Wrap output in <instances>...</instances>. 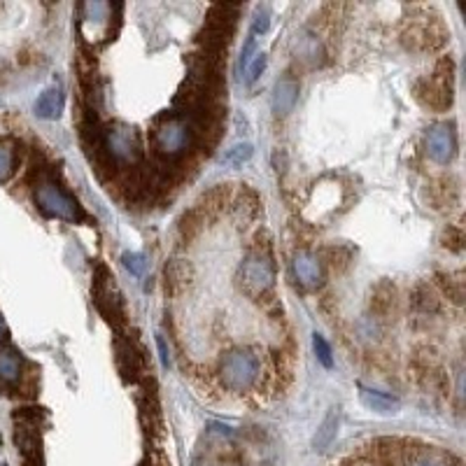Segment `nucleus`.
Masks as SVG:
<instances>
[{"mask_svg": "<svg viewBox=\"0 0 466 466\" xmlns=\"http://www.w3.org/2000/svg\"><path fill=\"white\" fill-rule=\"evenodd\" d=\"M194 145L196 140L192 128L177 112L175 115H163L152 131V147L166 161H180Z\"/></svg>", "mask_w": 466, "mask_h": 466, "instance_id": "nucleus-1", "label": "nucleus"}, {"mask_svg": "<svg viewBox=\"0 0 466 466\" xmlns=\"http://www.w3.org/2000/svg\"><path fill=\"white\" fill-rule=\"evenodd\" d=\"M219 383L227 392L245 394L259 380L262 364L252 350H231L219 361Z\"/></svg>", "mask_w": 466, "mask_h": 466, "instance_id": "nucleus-2", "label": "nucleus"}, {"mask_svg": "<svg viewBox=\"0 0 466 466\" xmlns=\"http://www.w3.org/2000/svg\"><path fill=\"white\" fill-rule=\"evenodd\" d=\"M452 73L455 66L450 58H441L436 66L434 75L429 77H420V80L413 84V96L429 110L443 112L450 108L452 103Z\"/></svg>", "mask_w": 466, "mask_h": 466, "instance_id": "nucleus-3", "label": "nucleus"}, {"mask_svg": "<svg viewBox=\"0 0 466 466\" xmlns=\"http://www.w3.org/2000/svg\"><path fill=\"white\" fill-rule=\"evenodd\" d=\"M238 287L245 291L249 299H266L271 294L273 284H275V266L271 262V257L257 249V252H249L243 264L238 269Z\"/></svg>", "mask_w": 466, "mask_h": 466, "instance_id": "nucleus-4", "label": "nucleus"}, {"mask_svg": "<svg viewBox=\"0 0 466 466\" xmlns=\"http://www.w3.org/2000/svg\"><path fill=\"white\" fill-rule=\"evenodd\" d=\"M36 203L45 214H49V217H56V219H63V222H77V219L84 217L80 203H77L71 194L63 192V189L49 177L40 180V182H38Z\"/></svg>", "mask_w": 466, "mask_h": 466, "instance_id": "nucleus-5", "label": "nucleus"}, {"mask_svg": "<svg viewBox=\"0 0 466 466\" xmlns=\"http://www.w3.org/2000/svg\"><path fill=\"white\" fill-rule=\"evenodd\" d=\"M103 147L115 166L135 168L143 161V150L135 133L126 126H110L103 131Z\"/></svg>", "mask_w": 466, "mask_h": 466, "instance_id": "nucleus-6", "label": "nucleus"}, {"mask_svg": "<svg viewBox=\"0 0 466 466\" xmlns=\"http://www.w3.org/2000/svg\"><path fill=\"white\" fill-rule=\"evenodd\" d=\"M401 40H403V45L413 51H436L445 45L447 31L443 29V24L438 19H425V21L410 24L408 29L403 31Z\"/></svg>", "mask_w": 466, "mask_h": 466, "instance_id": "nucleus-7", "label": "nucleus"}, {"mask_svg": "<svg viewBox=\"0 0 466 466\" xmlns=\"http://www.w3.org/2000/svg\"><path fill=\"white\" fill-rule=\"evenodd\" d=\"M93 301H96L100 313L108 317V322L112 324L124 322L122 299H119L115 282H112V275L108 273L105 266H98L96 269V278H93Z\"/></svg>", "mask_w": 466, "mask_h": 466, "instance_id": "nucleus-8", "label": "nucleus"}, {"mask_svg": "<svg viewBox=\"0 0 466 466\" xmlns=\"http://www.w3.org/2000/svg\"><path fill=\"white\" fill-rule=\"evenodd\" d=\"M455 152H457V140H455L452 126L436 124L427 133V154H429V159L436 161V163H447V161H452Z\"/></svg>", "mask_w": 466, "mask_h": 466, "instance_id": "nucleus-9", "label": "nucleus"}, {"mask_svg": "<svg viewBox=\"0 0 466 466\" xmlns=\"http://www.w3.org/2000/svg\"><path fill=\"white\" fill-rule=\"evenodd\" d=\"M291 269H294V278L299 280V284L306 289H317L324 282L322 262L313 252H306V249L296 252L294 262H291Z\"/></svg>", "mask_w": 466, "mask_h": 466, "instance_id": "nucleus-10", "label": "nucleus"}, {"mask_svg": "<svg viewBox=\"0 0 466 466\" xmlns=\"http://www.w3.org/2000/svg\"><path fill=\"white\" fill-rule=\"evenodd\" d=\"M399 466H460V462H457L450 452L422 445V447H413V450L405 452L403 462Z\"/></svg>", "mask_w": 466, "mask_h": 466, "instance_id": "nucleus-11", "label": "nucleus"}, {"mask_svg": "<svg viewBox=\"0 0 466 466\" xmlns=\"http://www.w3.org/2000/svg\"><path fill=\"white\" fill-rule=\"evenodd\" d=\"M299 100V80L294 77H280L273 86V112L278 117H287Z\"/></svg>", "mask_w": 466, "mask_h": 466, "instance_id": "nucleus-12", "label": "nucleus"}, {"mask_svg": "<svg viewBox=\"0 0 466 466\" xmlns=\"http://www.w3.org/2000/svg\"><path fill=\"white\" fill-rule=\"evenodd\" d=\"M359 399L368 410L380 413V415H394V413L401 408L396 396L380 392V390H371V387H364V385H359Z\"/></svg>", "mask_w": 466, "mask_h": 466, "instance_id": "nucleus-13", "label": "nucleus"}, {"mask_svg": "<svg viewBox=\"0 0 466 466\" xmlns=\"http://www.w3.org/2000/svg\"><path fill=\"white\" fill-rule=\"evenodd\" d=\"M115 352H117V364H119V371H122V376L126 378V380L135 383L138 376H140V371H143L140 355H138V352L133 350V345L124 338H117Z\"/></svg>", "mask_w": 466, "mask_h": 466, "instance_id": "nucleus-14", "label": "nucleus"}, {"mask_svg": "<svg viewBox=\"0 0 466 466\" xmlns=\"http://www.w3.org/2000/svg\"><path fill=\"white\" fill-rule=\"evenodd\" d=\"M16 445H19L21 455L33 464H40V434L36 431V425H26V422H19L16 427Z\"/></svg>", "mask_w": 466, "mask_h": 466, "instance_id": "nucleus-15", "label": "nucleus"}, {"mask_svg": "<svg viewBox=\"0 0 466 466\" xmlns=\"http://www.w3.org/2000/svg\"><path fill=\"white\" fill-rule=\"evenodd\" d=\"M63 112V91L58 86H49L36 100V115L40 119H58Z\"/></svg>", "mask_w": 466, "mask_h": 466, "instance_id": "nucleus-16", "label": "nucleus"}, {"mask_svg": "<svg viewBox=\"0 0 466 466\" xmlns=\"http://www.w3.org/2000/svg\"><path fill=\"white\" fill-rule=\"evenodd\" d=\"M427 201L431 203V208L436 210H445V208H452L457 203V187L452 185V180H436L431 182L427 189Z\"/></svg>", "mask_w": 466, "mask_h": 466, "instance_id": "nucleus-17", "label": "nucleus"}, {"mask_svg": "<svg viewBox=\"0 0 466 466\" xmlns=\"http://www.w3.org/2000/svg\"><path fill=\"white\" fill-rule=\"evenodd\" d=\"M396 306V289L390 280L378 282L373 291H371V313L378 317H387Z\"/></svg>", "mask_w": 466, "mask_h": 466, "instance_id": "nucleus-18", "label": "nucleus"}, {"mask_svg": "<svg viewBox=\"0 0 466 466\" xmlns=\"http://www.w3.org/2000/svg\"><path fill=\"white\" fill-rule=\"evenodd\" d=\"M192 278H194L192 266L182 262V259H172V262L166 266V289L175 291V294L187 289L189 284H192Z\"/></svg>", "mask_w": 466, "mask_h": 466, "instance_id": "nucleus-19", "label": "nucleus"}, {"mask_svg": "<svg viewBox=\"0 0 466 466\" xmlns=\"http://www.w3.org/2000/svg\"><path fill=\"white\" fill-rule=\"evenodd\" d=\"M21 378V357L12 348H0V383L14 385Z\"/></svg>", "mask_w": 466, "mask_h": 466, "instance_id": "nucleus-20", "label": "nucleus"}, {"mask_svg": "<svg viewBox=\"0 0 466 466\" xmlns=\"http://www.w3.org/2000/svg\"><path fill=\"white\" fill-rule=\"evenodd\" d=\"M336 431H338V408H331L329 415L322 420V425L317 427L315 436H313V450L324 452L326 447L331 445L336 438Z\"/></svg>", "mask_w": 466, "mask_h": 466, "instance_id": "nucleus-21", "label": "nucleus"}, {"mask_svg": "<svg viewBox=\"0 0 466 466\" xmlns=\"http://www.w3.org/2000/svg\"><path fill=\"white\" fill-rule=\"evenodd\" d=\"M410 301L418 310H422V313H436L438 310V296L427 282H420L418 287L413 289Z\"/></svg>", "mask_w": 466, "mask_h": 466, "instance_id": "nucleus-22", "label": "nucleus"}, {"mask_svg": "<svg viewBox=\"0 0 466 466\" xmlns=\"http://www.w3.org/2000/svg\"><path fill=\"white\" fill-rule=\"evenodd\" d=\"M438 284L443 287L445 296L450 299L452 304H457V306L464 304V280H462V275L441 273V275H438Z\"/></svg>", "mask_w": 466, "mask_h": 466, "instance_id": "nucleus-23", "label": "nucleus"}, {"mask_svg": "<svg viewBox=\"0 0 466 466\" xmlns=\"http://www.w3.org/2000/svg\"><path fill=\"white\" fill-rule=\"evenodd\" d=\"M324 259H326V262H329L331 269L343 271V269H348L350 262H352V249H350V247H345V245L326 247V249H324Z\"/></svg>", "mask_w": 466, "mask_h": 466, "instance_id": "nucleus-24", "label": "nucleus"}, {"mask_svg": "<svg viewBox=\"0 0 466 466\" xmlns=\"http://www.w3.org/2000/svg\"><path fill=\"white\" fill-rule=\"evenodd\" d=\"M252 154H254L252 145L238 143V145H233L227 154H224V163H229V166H233V168H240L243 163H247L249 159H252Z\"/></svg>", "mask_w": 466, "mask_h": 466, "instance_id": "nucleus-25", "label": "nucleus"}, {"mask_svg": "<svg viewBox=\"0 0 466 466\" xmlns=\"http://www.w3.org/2000/svg\"><path fill=\"white\" fill-rule=\"evenodd\" d=\"M14 170V150L12 145L0 143V182H5Z\"/></svg>", "mask_w": 466, "mask_h": 466, "instance_id": "nucleus-26", "label": "nucleus"}, {"mask_svg": "<svg viewBox=\"0 0 466 466\" xmlns=\"http://www.w3.org/2000/svg\"><path fill=\"white\" fill-rule=\"evenodd\" d=\"M313 348H315L317 359L322 361V364H324L326 368H331V366H333L331 348H329V343L324 341V336H322V333H315V336H313Z\"/></svg>", "mask_w": 466, "mask_h": 466, "instance_id": "nucleus-27", "label": "nucleus"}, {"mask_svg": "<svg viewBox=\"0 0 466 466\" xmlns=\"http://www.w3.org/2000/svg\"><path fill=\"white\" fill-rule=\"evenodd\" d=\"M443 245L447 249H452V252H462V247H464V233H462V229L447 227L445 233H443Z\"/></svg>", "mask_w": 466, "mask_h": 466, "instance_id": "nucleus-28", "label": "nucleus"}, {"mask_svg": "<svg viewBox=\"0 0 466 466\" xmlns=\"http://www.w3.org/2000/svg\"><path fill=\"white\" fill-rule=\"evenodd\" d=\"M198 214H201V210H192V212L182 214V219H180V231H182L185 238H192L194 233L201 229V222L196 219Z\"/></svg>", "mask_w": 466, "mask_h": 466, "instance_id": "nucleus-29", "label": "nucleus"}, {"mask_svg": "<svg viewBox=\"0 0 466 466\" xmlns=\"http://www.w3.org/2000/svg\"><path fill=\"white\" fill-rule=\"evenodd\" d=\"M269 26H271V14L266 7H259V10L254 12V21H252V31H249V36H259V33H266L269 31Z\"/></svg>", "mask_w": 466, "mask_h": 466, "instance_id": "nucleus-30", "label": "nucleus"}, {"mask_svg": "<svg viewBox=\"0 0 466 466\" xmlns=\"http://www.w3.org/2000/svg\"><path fill=\"white\" fill-rule=\"evenodd\" d=\"M254 49H257V38L249 36L247 42H245V47H243V51H240V61H238V68H240V73H243V75H245V71H247V66L252 63Z\"/></svg>", "mask_w": 466, "mask_h": 466, "instance_id": "nucleus-31", "label": "nucleus"}, {"mask_svg": "<svg viewBox=\"0 0 466 466\" xmlns=\"http://www.w3.org/2000/svg\"><path fill=\"white\" fill-rule=\"evenodd\" d=\"M264 68H266V54H257V56L252 58V63H249V66H247V71H245V75H247V84L257 82L259 77H262Z\"/></svg>", "mask_w": 466, "mask_h": 466, "instance_id": "nucleus-32", "label": "nucleus"}, {"mask_svg": "<svg viewBox=\"0 0 466 466\" xmlns=\"http://www.w3.org/2000/svg\"><path fill=\"white\" fill-rule=\"evenodd\" d=\"M122 262H124V266H126V269L131 271L133 275H143L145 269H147V262H145L143 254H124Z\"/></svg>", "mask_w": 466, "mask_h": 466, "instance_id": "nucleus-33", "label": "nucleus"}, {"mask_svg": "<svg viewBox=\"0 0 466 466\" xmlns=\"http://www.w3.org/2000/svg\"><path fill=\"white\" fill-rule=\"evenodd\" d=\"M157 341H159V348H161V357H163V364L168 366V364H170V359H168V352H166V343H163V338H161V336H159Z\"/></svg>", "mask_w": 466, "mask_h": 466, "instance_id": "nucleus-34", "label": "nucleus"}, {"mask_svg": "<svg viewBox=\"0 0 466 466\" xmlns=\"http://www.w3.org/2000/svg\"><path fill=\"white\" fill-rule=\"evenodd\" d=\"M5 341V326H3V319H0V343Z\"/></svg>", "mask_w": 466, "mask_h": 466, "instance_id": "nucleus-35", "label": "nucleus"}, {"mask_svg": "<svg viewBox=\"0 0 466 466\" xmlns=\"http://www.w3.org/2000/svg\"><path fill=\"white\" fill-rule=\"evenodd\" d=\"M0 466H7V464H0Z\"/></svg>", "mask_w": 466, "mask_h": 466, "instance_id": "nucleus-36", "label": "nucleus"}, {"mask_svg": "<svg viewBox=\"0 0 466 466\" xmlns=\"http://www.w3.org/2000/svg\"><path fill=\"white\" fill-rule=\"evenodd\" d=\"M145 466H147V464H145ZM150 466H152V464H150Z\"/></svg>", "mask_w": 466, "mask_h": 466, "instance_id": "nucleus-37", "label": "nucleus"}]
</instances>
